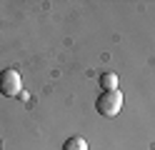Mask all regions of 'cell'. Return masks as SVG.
<instances>
[{
    "instance_id": "obj_1",
    "label": "cell",
    "mask_w": 155,
    "mask_h": 150,
    "mask_svg": "<svg viewBox=\"0 0 155 150\" xmlns=\"http://www.w3.org/2000/svg\"><path fill=\"white\" fill-rule=\"evenodd\" d=\"M95 108H98L100 115H105V118H115V115L123 110V93H120V88H118V90H110V93H100Z\"/></svg>"
},
{
    "instance_id": "obj_4",
    "label": "cell",
    "mask_w": 155,
    "mask_h": 150,
    "mask_svg": "<svg viewBox=\"0 0 155 150\" xmlns=\"http://www.w3.org/2000/svg\"><path fill=\"white\" fill-rule=\"evenodd\" d=\"M63 150H88V140L80 135H73L63 143Z\"/></svg>"
},
{
    "instance_id": "obj_3",
    "label": "cell",
    "mask_w": 155,
    "mask_h": 150,
    "mask_svg": "<svg viewBox=\"0 0 155 150\" xmlns=\"http://www.w3.org/2000/svg\"><path fill=\"white\" fill-rule=\"evenodd\" d=\"M98 83H100V88H103V93H110V90H118V83H120V80H118L115 73H103Z\"/></svg>"
},
{
    "instance_id": "obj_2",
    "label": "cell",
    "mask_w": 155,
    "mask_h": 150,
    "mask_svg": "<svg viewBox=\"0 0 155 150\" xmlns=\"http://www.w3.org/2000/svg\"><path fill=\"white\" fill-rule=\"evenodd\" d=\"M20 90H23V78H20L18 70L8 68V70L0 73V93H3L5 98H18Z\"/></svg>"
}]
</instances>
